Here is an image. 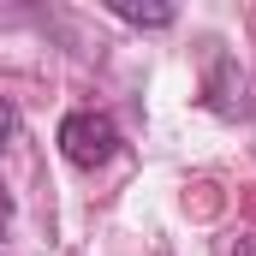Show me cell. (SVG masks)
I'll use <instances>...</instances> for the list:
<instances>
[{
    "mask_svg": "<svg viewBox=\"0 0 256 256\" xmlns=\"http://www.w3.org/2000/svg\"><path fill=\"white\" fill-rule=\"evenodd\" d=\"M114 149H120V131H114L108 114H66V126H60V155L72 161V167H108Z\"/></svg>",
    "mask_w": 256,
    "mask_h": 256,
    "instance_id": "1",
    "label": "cell"
},
{
    "mask_svg": "<svg viewBox=\"0 0 256 256\" xmlns=\"http://www.w3.org/2000/svg\"><path fill=\"white\" fill-rule=\"evenodd\" d=\"M114 12L126 24H149V30H167L173 24V6H131V0H114Z\"/></svg>",
    "mask_w": 256,
    "mask_h": 256,
    "instance_id": "2",
    "label": "cell"
},
{
    "mask_svg": "<svg viewBox=\"0 0 256 256\" xmlns=\"http://www.w3.org/2000/svg\"><path fill=\"white\" fill-rule=\"evenodd\" d=\"M18 137V108L12 102H0V155H6V143Z\"/></svg>",
    "mask_w": 256,
    "mask_h": 256,
    "instance_id": "3",
    "label": "cell"
},
{
    "mask_svg": "<svg viewBox=\"0 0 256 256\" xmlns=\"http://www.w3.org/2000/svg\"><path fill=\"white\" fill-rule=\"evenodd\" d=\"M6 220H12V196L0 191V232H6Z\"/></svg>",
    "mask_w": 256,
    "mask_h": 256,
    "instance_id": "4",
    "label": "cell"
}]
</instances>
